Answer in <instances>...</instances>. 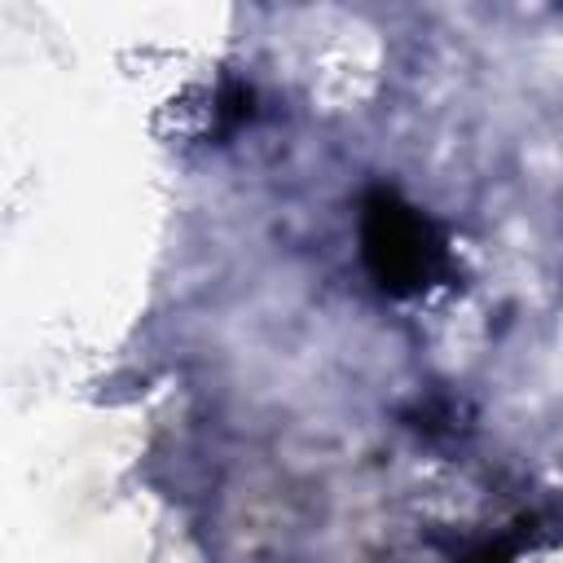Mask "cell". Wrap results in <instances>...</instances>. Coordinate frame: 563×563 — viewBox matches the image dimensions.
<instances>
[{"mask_svg": "<svg viewBox=\"0 0 563 563\" xmlns=\"http://www.w3.org/2000/svg\"><path fill=\"white\" fill-rule=\"evenodd\" d=\"M462 563H510V550H506V545H484V550H475V554L462 559Z\"/></svg>", "mask_w": 563, "mask_h": 563, "instance_id": "7a4b0ae2", "label": "cell"}, {"mask_svg": "<svg viewBox=\"0 0 563 563\" xmlns=\"http://www.w3.org/2000/svg\"><path fill=\"white\" fill-rule=\"evenodd\" d=\"M361 260L378 290L413 299L449 273L444 233L391 189H374L361 211Z\"/></svg>", "mask_w": 563, "mask_h": 563, "instance_id": "6da1fadb", "label": "cell"}]
</instances>
